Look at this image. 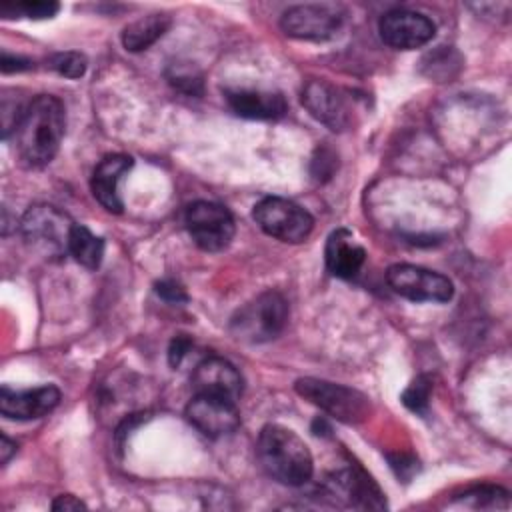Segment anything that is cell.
I'll use <instances>...</instances> for the list:
<instances>
[{
	"label": "cell",
	"mask_w": 512,
	"mask_h": 512,
	"mask_svg": "<svg viewBox=\"0 0 512 512\" xmlns=\"http://www.w3.org/2000/svg\"><path fill=\"white\" fill-rule=\"evenodd\" d=\"M324 260L332 276L350 280V278H356L358 272L362 270L366 262V250L358 242H354V236L350 230L338 228L326 240Z\"/></svg>",
	"instance_id": "obj_18"
},
{
	"label": "cell",
	"mask_w": 512,
	"mask_h": 512,
	"mask_svg": "<svg viewBox=\"0 0 512 512\" xmlns=\"http://www.w3.org/2000/svg\"><path fill=\"white\" fill-rule=\"evenodd\" d=\"M80 508H86V504L72 494H60L52 502V510H80Z\"/></svg>",
	"instance_id": "obj_30"
},
{
	"label": "cell",
	"mask_w": 512,
	"mask_h": 512,
	"mask_svg": "<svg viewBox=\"0 0 512 512\" xmlns=\"http://www.w3.org/2000/svg\"><path fill=\"white\" fill-rule=\"evenodd\" d=\"M378 32L384 44H388L390 48L416 50L426 46L434 38L436 26L422 12L394 8L380 18Z\"/></svg>",
	"instance_id": "obj_10"
},
{
	"label": "cell",
	"mask_w": 512,
	"mask_h": 512,
	"mask_svg": "<svg viewBox=\"0 0 512 512\" xmlns=\"http://www.w3.org/2000/svg\"><path fill=\"white\" fill-rule=\"evenodd\" d=\"M66 128L64 104L50 94H40L28 102L8 140L20 162L30 168H42L54 160Z\"/></svg>",
	"instance_id": "obj_1"
},
{
	"label": "cell",
	"mask_w": 512,
	"mask_h": 512,
	"mask_svg": "<svg viewBox=\"0 0 512 512\" xmlns=\"http://www.w3.org/2000/svg\"><path fill=\"white\" fill-rule=\"evenodd\" d=\"M74 222L68 214L50 204H36L22 216L20 230L24 240L46 256L68 252V238Z\"/></svg>",
	"instance_id": "obj_6"
},
{
	"label": "cell",
	"mask_w": 512,
	"mask_h": 512,
	"mask_svg": "<svg viewBox=\"0 0 512 512\" xmlns=\"http://www.w3.org/2000/svg\"><path fill=\"white\" fill-rule=\"evenodd\" d=\"M288 302L276 290H266L240 306L230 318V332L236 340L262 344L274 340L288 322Z\"/></svg>",
	"instance_id": "obj_3"
},
{
	"label": "cell",
	"mask_w": 512,
	"mask_h": 512,
	"mask_svg": "<svg viewBox=\"0 0 512 512\" xmlns=\"http://www.w3.org/2000/svg\"><path fill=\"white\" fill-rule=\"evenodd\" d=\"M466 504H472L474 508H486V506H508V492L500 486H476L462 494L460 498Z\"/></svg>",
	"instance_id": "obj_24"
},
{
	"label": "cell",
	"mask_w": 512,
	"mask_h": 512,
	"mask_svg": "<svg viewBox=\"0 0 512 512\" xmlns=\"http://www.w3.org/2000/svg\"><path fill=\"white\" fill-rule=\"evenodd\" d=\"M294 390L310 404L318 406L332 418L346 424L364 422L372 412L370 398L360 390L344 384H334L328 380L308 376V378H298L294 384Z\"/></svg>",
	"instance_id": "obj_4"
},
{
	"label": "cell",
	"mask_w": 512,
	"mask_h": 512,
	"mask_svg": "<svg viewBox=\"0 0 512 512\" xmlns=\"http://www.w3.org/2000/svg\"><path fill=\"white\" fill-rule=\"evenodd\" d=\"M0 68L4 74H10V72H22V70H28L32 68V62L24 56H14V54H8V52H2V58H0Z\"/></svg>",
	"instance_id": "obj_29"
},
{
	"label": "cell",
	"mask_w": 512,
	"mask_h": 512,
	"mask_svg": "<svg viewBox=\"0 0 512 512\" xmlns=\"http://www.w3.org/2000/svg\"><path fill=\"white\" fill-rule=\"evenodd\" d=\"M12 454H16V442H12L6 434H2L0 436V462L8 464Z\"/></svg>",
	"instance_id": "obj_31"
},
{
	"label": "cell",
	"mask_w": 512,
	"mask_h": 512,
	"mask_svg": "<svg viewBox=\"0 0 512 512\" xmlns=\"http://www.w3.org/2000/svg\"><path fill=\"white\" fill-rule=\"evenodd\" d=\"M172 26V18L162 12H154L130 22L122 30V46L128 52H142L150 48L158 38H162Z\"/></svg>",
	"instance_id": "obj_19"
},
{
	"label": "cell",
	"mask_w": 512,
	"mask_h": 512,
	"mask_svg": "<svg viewBox=\"0 0 512 512\" xmlns=\"http://www.w3.org/2000/svg\"><path fill=\"white\" fill-rule=\"evenodd\" d=\"M186 420L208 438H222L232 434L240 426V412L234 400L212 396V394H194L186 404Z\"/></svg>",
	"instance_id": "obj_11"
},
{
	"label": "cell",
	"mask_w": 512,
	"mask_h": 512,
	"mask_svg": "<svg viewBox=\"0 0 512 512\" xmlns=\"http://www.w3.org/2000/svg\"><path fill=\"white\" fill-rule=\"evenodd\" d=\"M48 68L64 78H80L88 68V60L80 52H56L48 58Z\"/></svg>",
	"instance_id": "obj_23"
},
{
	"label": "cell",
	"mask_w": 512,
	"mask_h": 512,
	"mask_svg": "<svg viewBox=\"0 0 512 512\" xmlns=\"http://www.w3.org/2000/svg\"><path fill=\"white\" fill-rule=\"evenodd\" d=\"M134 160L126 154H110L98 162V166L92 172L90 180V190L92 196L108 210L114 214H120L124 204L118 192V184L122 176L132 168Z\"/></svg>",
	"instance_id": "obj_17"
},
{
	"label": "cell",
	"mask_w": 512,
	"mask_h": 512,
	"mask_svg": "<svg viewBox=\"0 0 512 512\" xmlns=\"http://www.w3.org/2000/svg\"><path fill=\"white\" fill-rule=\"evenodd\" d=\"M304 108L324 126L334 132H342L350 124V108L346 96L324 80H310L302 88Z\"/></svg>",
	"instance_id": "obj_12"
},
{
	"label": "cell",
	"mask_w": 512,
	"mask_h": 512,
	"mask_svg": "<svg viewBox=\"0 0 512 512\" xmlns=\"http://www.w3.org/2000/svg\"><path fill=\"white\" fill-rule=\"evenodd\" d=\"M184 222L194 244L206 252L224 250L232 242L236 232L230 210L218 202L208 200L192 202L186 208Z\"/></svg>",
	"instance_id": "obj_8"
},
{
	"label": "cell",
	"mask_w": 512,
	"mask_h": 512,
	"mask_svg": "<svg viewBox=\"0 0 512 512\" xmlns=\"http://www.w3.org/2000/svg\"><path fill=\"white\" fill-rule=\"evenodd\" d=\"M326 494L334 500H342L352 508H384L386 500L374 480L360 468H344L334 472L326 484Z\"/></svg>",
	"instance_id": "obj_14"
},
{
	"label": "cell",
	"mask_w": 512,
	"mask_h": 512,
	"mask_svg": "<svg viewBox=\"0 0 512 512\" xmlns=\"http://www.w3.org/2000/svg\"><path fill=\"white\" fill-rule=\"evenodd\" d=\"M60 10L58 2H16V4H2L0 14L4 18H32L44 20L52 18Z\"/></svg>",
	"instance_id": "obj_22"
},
{
	"label": "cell",
	"mask_w": 512,
	"mask_h": 512,
	"mask_svg": "<svg viewBox=\"0 0 512 512\" xmlns=\"http://www.w3.org/2000/svg\"><path fill=\"white\" fill-rule=\"evenodd\" d=\"M386 282L410 302H448L454 296V284L448 276L414 264L390 266Z\"/></svg>",
	"instance_id": "obj_9"
},
{
	"label": "cell",
	"mask_w": 512,
	"mask_h": 512,
	"mask_svg": "<svg viewBox=\"0 0 512 512\" xmlns=\"http://www.w3.org/2000/svg\"><path fill=\"white\" fill-rule=\"evenodd\" d=\"M256 456L264 472L286 486H302L312 478L314 462L306 442L282 424H266L256 442Z\"/></svg>",
	"instance_id": "obj_2"
},
{
	"label": "cell",
	"mask_w": 512,
	"mask_h": 512,
	"mask_svg": "<svg viewBox=\"0 0 512 512\" xmlns=\"http://www.w3.org/2000/svg\"><path fill=\"white\" fill-rule=\"evenodd\" d=\"M388 460H390V466L396 472V476L402 480H408L418 470V462L408 454H390Z\"/></svg>",
	"instance_id": "obj_28"
},
{
	"label": "cell",
	"mask_w": 512,
	"mask_h": 512,
	"mask_svg": "<svg viewBox=\"0 0 512 512\" xmlns=\"http://www.w3.org/2000/svg\"><path fill=\"white\" fill-rule=\"evenodd\" d=\"M344 10L336 4H296L282 12L280 28L298 40H332L344 26Z\"/></svg>",
	"instance_id": "obj_7"
},
{
	"label": "cell",
	"mask_w": 512,
	"mask_h": 512,
	"mask_svg": "<svg viewBox=\"0 0 512 512\" xmlns=\"http://www.w3.org/2000/svg\"><path fill=\"white\" fill-rule=\"evenodd\" d=\"M194 394H212L228 400H238L244 390V380L238 368L220 356H206L192 372Z\"/></svg>",
	"instance_id": "obj_13"
},
{
	"label": "cell",
	"mask_w": 512,
	"mask_h": 512,
	"mask_svg": "<svg viewBox=\"0 0 512 512\" xmlns=\"http://www.w3.org/2000/svg\"><path fill=\"white\" fill-rule=\"evenodd\" d=\"M68 254L84 268H98L104 258V240L92 234L84 224L74 222L68 238Z\"/></svg>",
	"instance_id": "obj_20"
},
{
	"label": "cell",
	"mask_w": 512,
	"mask_h": 512,
	"mask_svg": "<svg viewBox=\"0 0 512 512\" xmlns=\"http://www.w3.org/2000/svg\"><path fill=\"white\" fill-rule=\"evenodd\" d=\"M154 290H156V294H158L162 300H166V302H170V304L188 302L186 290H184L182 284H178L176 280H170V278L160 280V282H156Z\"/></svg>",
	"instance_id": "obj_26"
},
{
	"label": "cell",
	"mask_w": 512,
	"mask_h": 512,
	"mask_svg": "<svg viewBox=\"0 0 512 512\" xmlns=\"http://www.w3.org/2000/svg\"><path fill=\"white\" fill-rule=\"evenodd\" d=\"M252 218L262 232L288 244L304 242L314 228V218L306 208L280 196L262 198L254 206Z\"/></svg>",
	"instance_id": "obj_5"
},
{
	"label": "cell",
	"mask_w": 512,
	"mask_h": 512,
	"mask_svg": "<svg viewBox=\"0 0 512 512\" xmlns=\"http://www.w3.org/2000/svg\"><path fill=\"white\" fill-rule=\"evenodd\" d=\"M190 350H192V340L186 334H178L170 342V348H168V362H170V366L178 368L184 362V358L188 356Z\"/></svg>",
	"instance_id": "obj_27"
},
{
	"label": "cell",
	"mask_w": 512,
	"mask_h": 512,
	"mask_svg": "<svg viewBox=\"0 0 512 512\" xmlns=\"http://www.w3.org/2000/svg\"><path fill=\"white\" fill-rule=\"evenodd\" d=\"M430 396H432V380L428 376H416L408 388L402 392V404L420 414L426 416L428 414V406H430Z\"/></svg>",
	"instance_id": "obj_21"
},
{
	"label": "cell",
	"mask_w": 512,
	"mask_h": 512,
	"mask_svg": "<svg viewBox=\"0 0 512 512\" xmlns=\"http://www.w3.org/2000/svg\"><path fill=\"white\" fill-rule=\"evenodd\" d=\"M168 80L174 88H178L184 94H202V76L194 68L172 66V70L168 72Z\"/></svg>",
	"instance_id": "obj_25"
},
{
	"label": "cell",
	"mask_w": 512,
	"mask_h": 512,
	"mask_svg": "<svg viewBox=\"0 0 512 512\" xmlns=\"http://www.w3.org/2000/svg\"><path fill=\"white\" fill-rule=\"evenodd\" d=\"M60 402V390L54 384H44L28 390H0V412L10 420H34L52 412Z\"/></svg>",
	"instance_id": "obj_15"
},
{
	"label": "cell",
	"mask_w": 512,
	"mask_h": 512,
	"mask_svg": "<svg viewBox=\"0 0 512 512\" xmlns=\"http://www.w3.org/2000/svg\"><path fill=\"white\" fill-rule=\"evenodd\" d=\"M224 98L234 114L250 120H276L288 110L284 96L276 90L226 88Z\"/></svg>",
	"instance_id": "obj_16"
}]
</instances>
